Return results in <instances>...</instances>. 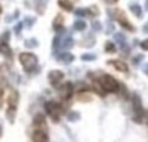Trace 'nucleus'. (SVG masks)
Instances as JSON below:
<instances>
[{
    "instance_id": "obj_15",
    "label": "nucleus",
    "mask_w": 148,
    "mask_h": 142,
    "mask_svg": "<svg viewBox=\"0 0 148 142\" xmlns=\"http://www.w3.org/2000/svg\"><path fill=\"white\" fill-rule=\"evenodd\" d=\"M129 8H130V10L136 16V17H139V18L142 17V13L143 12H142V8H140V5L139 4H136V3H131Z\"/></svg>"
},
{
    "instance_id": "obj_8",
    "label": "nucleus",
    "mask_w": 148,
    "mask_h": 142,
    "mask_svg": "<svg viewBox=\"0 0 148 142\" xmlns=\"http://www.w3.org/2000/svg\"><path fill=\"white\" fill-rule=\"evenodd\" d=\"M33 142H48L47 131L35 129V132L33 133Z\"/></svg>"
},
{
    "instance_id": "obj_7",
    "label": "nucleus",
    "mask_w": 148,
    "mask_h": 142,
    "mask_svg": "<svg viewBox=\"0 0 148 142\" xmlns=\"http://www.w3.org/2000/svg\"><path fill=\"white\" fill-rule=\"evenodd\" d=\"M33 125L35 129L47 131V123H46V119H44V115L36 114L35 118H34V120H33Z\"/></svg>"
},
{
    "instance_id": "obj_36",
    "label": "nucleus",
    "mask_w": 148,
    "mask_h": 142,
    "mask_svg": "<svg viewBox=\"0 0 148 142\" xmlns=\"http://www.w3.org/2000/svg\"><path fill=\"white\" fill-rule=\"evenodd\" d=\"M144 32H148V23L144 26Z\"/></svg>"
},
{
    "instance_id": "obj_29",
    "label": "nucleus",
    "mask_w": 148,
    "mask_h": 142,
    "mask_svg": "<svg viewBox=\"0 0 148 142\" xmlns=\"http://www.w3.org/2000/svg\"><path fill=\"white\" fill-rule=\"evenodd\" d=\"M140 48L143 49V51H148V39H146V40H143L140 43Z\"/></svg>"
},
{
    "instance_id": "obj_6",
    "label": "nucleus",
    "mask_w": 148,
    "mask_h": 142,
    "mask_svg": "<svg viewBox=\"0 0 148 142\" xmlns=\"http://www.w3.org/2000/svg\"><path fill=\"white\" fill-rule=\"evenodd\" d=\"M64 79V72L62 71H60V70H52V71H49V74H48V80H49V83L52 84V85H55L56 87L57 84L60 83V81Z\"/></svg>"
},
{
    "instance_id": "obj_9",
    "label": "nucleus",
    "mask_w": 148,
    "mask_h": 142,
    "mask_svg": "<svg viewBox=\"0 0 148 142\" xmlns=\"http://www.w3.org/2000/svg\"><path fill=\"white\" fill-rule=\"evenodd\" d=\"M108 64L113 65V66H114V69L117 71H121V72H127V71H129V66L123 61H121V60H113V61H109Z\"/></svg>"
},
{
    "instance_id": "obj_13",
    "label": "nucleus",
    "mask_w": 148,
    "mask_h": 142,
    "mask_svg": "<svg viewBox=\"0 0 148 142\" xmlns=\"http://www.w3.org/2000/svg\"><path fill=\"white\" fill-rule=\"evenodd\" d=\"M0 53H1L3 56H7V57H9L10 54H12V49H10V47L8 45V43L0 41Z\"/></svg>"
},
{
    "instance_id": "obj_25",
    "label": "nucleus",
    "mask_w": 148,
    "mask_h": 142,
    "mask_svg": "<svg viewBox=\"0 0 148 142\" xmlns=\"http://www.w3.org/2000/svg\"><path fill=\"white\" fill-rule=\"evenodd\" d=\"M73 44H74V41H73V39L70 38V36H69V38H66V40L64 41V47H65V48H72Z\"/></svg>"
},
{
    "instance_id": "obj_10",
    "label": "nucleus",
    "mask_w": 148,
    "mask_h": 142,
    "mask_svg": "<svg viewBox=\"0 0 148 142\" xmlns=\"http://www.w3.org/2000/svg\"><path fill=\"white\" fill-rule=\"evenodd\" d=\"M18 92L17 91H12V93L8 97V107H13L17 109V103H18Z\"/></svg>"
},
{
    "instance_id": "obj_14",
    "label": "nucleus",
    "mask_w": 148,
    "mask_h": 142,
    "mask_svg": "<svg viewBox=\"0 0 148 142\" xmlns=\"http://www.w3.org/2000/svg\"><path fill=\"white\" fill-rule=\"evenodd\" d=\"M62 23H64V17H62L61 14H57L56 18H55V21H53V28L56 31L61 30V28H62Z\"/></svg>"
},
{
    "instance_id": "obj_17",
    "label": "nucleus",
    "mask_w": 148,
    "mask_h": 142,
    "mask_svg": "<svg viewBox=\"0 0 148 142\" xmlns=\"http://www.w3.org/2000/svg\"><path fill=\"white\" fill-rule=\"evenodd\" d=\"M94 91L96 92V93L99 94V96H101V97H104L105 94H107V92H105L104 89H103V87L100 85L99 81H95V83H94Z\"/></svg>"
},
{
    "instance_id": "obj_21",
    "label": "nucleus",
    "mask_w": 148,
    "mask_h": 142,
    "mask_svg": "<svg viewBox=\"0 0 148 142\" xmlns=\"http://www.w3.org/2000/svg\"><path fill=\"white\" fill-rule=\"evenodd\" d=\"M87 13H88V16H91V17H95V16L99 14V9H97L95 5H92V7H90L88 9H87Z\"/></svg>"
},
{
    "instance_id": "obj_11",
    "label": "nucleus",
    "mask_w": 148,
    "mask_h": 142,
    "mask_svg": "<svg viewBox=\"0 0 148 142\" xmlns=\"http://www.w3.org/2000/svg\"><path fill=\"white\" fill-rule=\"evenodd\" d=\"M77 99L81 102H86V101H91V94L87 93V89H81L78 91V94H77Z\"/></svg>"
},
{
    "instance_id": "obj_1",
    "label": "nucleus",
    "mask_w": 148,
    "mask_h": 142,
    "mask_svg": "<svg viewBox=\"0 0 148 142\" xmlns=\"http://www.w3.org/2000/svg\"><path fill=\"white\" fill-rule=\"evenodd\" d=\"M97 81L100 83V85L103 87V89L107 93H117L118 89H120V84H118V81L112 75L104 74V75H101L97 79Z\"/></svg>"
},
{
    "instance_id": "obj_24",
    "label": "nucleus",
    "mask_w": 148,
    "mask_h": 142,
    "mask_svg": "<svg viewBox=\"0 0 148 142\" xmlns=\"http://www.w3.org/2000/svg\"><path fill=\"white\" fill-rule=\"evenodd\" d=\"M143 58H144V56L143 54H138V56H135L133 58V64L134 65H138V64H140L142 61H143Z\"/></svg>"
},
{
    "instance_id": "obj_4",
    "label": "nucleus",
    "mask_w": 148,
    "mask_h": 142,
    "mask_svg": "<svg viewBox=\"0 0 148 142\" xmlns=\"http://www.w3.org/2000/svg\"><path fill=\"white\" fill-rule=\"evenodd\" d=\"M109 14H110V17H112V18H114L116 21H118V23H120L123 28L131 31V32H133V31H135V28L133 27V25H131V23L126 20V16H125V13H123V10H121V9L109 10Z\"/></svg>"
},
{
    "instance_id": "obj_5",
    "label": "nucleus",
    "mask_w": 148,
    "mask_h": 142,
    "mask_svg": "<svg viewBox=\"0 0 148 142\" xmlns=\"http://www.w3.org/2000/svg\"><path fill=\"white\" fill-rule=\"evenodd\" d=\"M59 92H60V97H61L62 99H69L73 94V84L69 83V81L62 84L59 88Z\"/></svg>"
},
{
    "instance_id": "obj_26",
    "label": "nucleus",
    "mask_w": 148,
    "mask_h": 142,
    "mask_svg": "<svg viewBox=\"0 0 148 142\" xmlns=\"http://www.w3.org/2000/svg\"><path fill=\"white\" fill-rule=\"evenodd\" d=\"M68 118H69V120L74 122V120L79 119V114H78V112H75V111H73V112H70V114L68 115Z\"/></svg>"
},
{
    "instance_id": "obj_38",
    "label": "nucleus",
    "mask_w": 148,
    "mask_h": 142,
    "mask_svg": "<svg viewBox=\"0 0 148 142\" xmlns=\"http://www.w3.org/2000/svg\"><path fill=\"white\" fill-rule=\"evenodd\" d=\"M146 9L148 10V0H147V1H146Z\"/></svg>"
},
{
    "instance_id": "obj_32",
    "label": "nucleus",
    "mask_w": 148,
    "mask_h": 142,
    "mask_svg": "<svg viewBox=\"0 0 148 142\" xmlns=\"http://www.w3.org/2000/svg\"><path fill=\"white\" fill-rule=\"evenodd\" d=\"M108 26H109V27H108V32H112V31H113V28H114V26H113V23L112 22H109V23H108Z\"/></svg>"
},
{
    "instance_id": "obj_37",
    "label": "nucleus",
    "mask_w": 148,
    "mask_h": 142,
    "mask_svg": "<svg viewBox=\"0 0 148 142\" xmlns=\"http://www.w3.org/2000/svg\"><path fill=\"white\" fill-rule=\"evenodd\" d=\"M144 115H146V119H147V122H148V110H147L146 112H144Z\"/></svg>"
},
{
    "instance_id": "obj_28",
    "label": "nucleus",
    "mask_w": 148,
    "mask_h": 142,
    "mask_svg": "<svg viewBox=\"0 0 148 142\" xmlns=\"http://www.w3.org/2000/svg\"><path fill=\"white\" fill-rule=\"evenodd\" d=\"M92 28H94L95 31H100L101 30V23H100L99 21H95V22L92 23Z\"/></svg>"
},
{
    "instance_id": "obj_35",
    "label": "nucleus",
    "mask_w": 148,
    "mask_h": 142,
    "mask_svg": "<svg viewBox=\"0 0 148 142\" xmlns=\"http://www.w3.org/2000/svg\"><path fill=\"white\" fill-rule=\"evenodd\" d=\"M143 70H144V72H146L147 75H148V65H146V66L143 67Z\"/></svg>"
},
{
    "instance_id": "obj_23",
    "label": "nucleus",
    "mask_w": 148,
    "mask_h": 142,
    "mask_svg": "<svg viewBox=\"0 0 148 142\" xmlns=\"http://www.w3.org/2000/svg\"><path fill=\"white\" fill-rule=\"evenodd\" d=\"M87 14H88V13H87V9H82V8H79V9L75 10V16H79V17H86Z\"/></svg>"
},
{
    "instance_id": "obj_19",
    "label": "nucleus",
    "mask_w": 148,
    "mask_h": 142,
    "mask_svg": "<svg viewBox=\"0 0 148 142\" xmlns=\"http://www.w3.org/2000/svg\"><path fill=\"white\" fill-rule=\"evenodd\" d=\"M86 22L84 21H75L74 22V28H75L77 31H83L84 28H86Z\"/></svg>"
},
{
    "instance_id": "obj_12",
    "label": "nucleus",
    "mask_w": 148,
    "mask_h": 142,
    "mask_svg": "<svg viewBox=\"0 0 148 142\" xmlns=\"http://www.w3.org/2000/svg\"><path fill=\"white\" fill-rule=\"evenodd\" d=\"M57 4L60 5V8L66 12H72L73 10V3L70 0H57Z\"/></svg>"
},
{
    "instance_id": "obj_20",
    "label": "nucleus",
    "mask_w": 148,
    "mask_h": 142,
    "mask_svg": "<svg viewBox=\"0 0 148 142\" xmlns=\"http://www.w3.org/2000/svg\"><path fill=\"white\" fill-rule=\"evenodd\" d=\"M116 51H117V48H116V45L113 43H110V41L105 43V52L107 53H116Z\"/></svg>"
},
{
    "instance_id": "obj_3",
    "label": "nucleus",
    "mask_w": 148,
    "mask_h": 142,
    "mask_svg": "<svg viewBox=\"0 0 148 142\" xmlns=\"http://www.w3.org/2000/svg\"><path fill=\"white\" fill-rule=\"evenodd\" d=\"M44 107H46L47 114H48L49 116L52 118V120H53L55 123L59 122L60 114L64 111V110H62V107H61V105L57 103L56 101H48V102H46Z\"/></svg>"
},
{
    "instance_id": "obj_27",
    "label": "nucleus",
    "mask_w": 148,
    "mask_h": 142,
    "mask_svg": "<svg viewBox=\"0 0 148 142\" xmlns=\"http://www.w3.org/2000/svg\"><path fill=\"white\" fill-rule=\"evenodd\" d=\"M82 60H83V61H94L95 54H83V56H82Z\"/></svg>"
},
{
    "instance_id": "obj_22",
    "label": "nucleus",
    "mask_w": 148,
    "mask_h": 142,
    "mask_svg": "<svg viewBox=\"0 0 148 142\" xmlns=\"http://www.w3.org/2000/svg\"><path fill=\"white\" fill-rule=\"evenodd\" d=\"M25 45L27 47V48H34V47L38 45V41H36L35 39H31V40H26V41H25Z\"/></svg>"
},
{
    "instance_id": "obj_39",
    "label": "nucleus",
    "mask_w": 148,
    "mask_h": 142,
    "mask_svg": "<svg viewBox=\"0 0 148 142\" xmlns=\"http://www.w3.org/2000/svg\"><path fill=\"white\" fill-rule=\"evenodd\" d=\"M1 10H3V9H1V7H0V13H1Z\"/></svg>"
},
{
    "instance_id": "obj_33",
    "label": "nucleus",
    "mask_w": 148,
    "mask_h": 142,
    "mask_svg": "<svg viewBox=\"0 0 148 142\" xmlns=\"http://www.w3.org/2000/svg\"><path fill=\"white\" fill-rule=\"evenodd\" d=\"M118 0H105V3H108V4H116Z\"/></svg>"
},
{
    "instance_id": "obj_40",
    "label": "nucleus",
    "mask_w": 148,
    "mask_h": 142,
    "mask_svg": "<svg viewBox=\"0 0 148 142\" xmlns=\"http://www.w3.org/2000/svg\"><path fill=\"white\" fill-rule=\"evenodd\" d=\"M0 133H1V131H0Z\"/></svg>"
},
{
    "instance_id": "obj_31",
    "label": "nucleus",
    "mask_w": 148,
    "mask_h": 142,
    "mask_svg": "<svg viewBox=\"0 0 148 142\" xmlns=\"http://www.w3.org/2000/svg\"><path fill=\"white\" fill-rule=\"evenodd\" d=\"M21 28H22V23H17V26H16V34L20 32Z\"/></svg>"
},
{
    "instance_id": "obj_30",
    "label": "nucleus",
    "mask_w": 148,
    "mask_h": 142,
    "mask_svg": "<svg viewBox=\"0 0 148 142\" xmlns=\"http://www.w3.org/2000/svg\"><path fill=\"white\" fill-rule=\"evenodd\" d=\"M8 39H9V32H8V31H7V32H4V34H3L1 41H5V43H7V41H8Z\"/></svg>"
},
{
    "instance_id": "obj_2",
    "label": "nucleus",
    "mask_w": 148,
    "mask_h": 142,
    "mask_svg": "<svg viewBox=\"0 0 148 142\" xmlns=\"http://www.w3.org/2000/svg\"><path fill=\"white\" fill-rule=\"evenodd\" d=\"M18 60H20L21 65H22V67L25 69L26 72H31L36 67V65H38V57L33 53H29V52L21 53Z\"/></svg>"
},
{
    "instance_id": "obj_34",
    "label": "nucleus",
    "mask_w": 148,
    "mask_h": 142,
    "mask_svg": "<svg viewBox=\"0 0 148 142\" xmlns=\"http://www.w3.org/2000/svg\"><path fill=\"white\" fill-rule=\"evenodd\" d=\"M1 105H3V92L0 91V107H1Z\"/></svg>"
},
{
    "instance_id": "obj_16",
    "label": "nucleus",
    "mask_w": 148,
    "mask_h": 142,
    "mask_svg": "<svg viewBox=\"0 0 148 142\" xmlns=\"http://www.w3.org/2000/svg\"><path fill=\"white\" fill-rule=\"evenodd\" d=\"M114 40L117 41L118 44H120V48H122V47H125L126 44H125V41H126V39H125V35L123 34H121V32H118V34H114Z\"/></svg>"
},
{
    "instance_id": "obj_18",
    "label": "nucleus",
    "mask_w": 148,
    "mask_h": 142,
    "mask_svg": "<svg viewBox=\"0 0 148 142\" xmlns=\"http://www.w3.org/2000/svg\"><path fill=\"white\" fill-rule=\"evenodd\" d=\"M60 61H62L64 64H70V62L74 60V56L73 54H70V53H64V54H61L60 56Z\"/></svg>"
}]
</instances>
